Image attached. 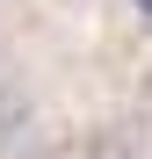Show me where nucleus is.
<instances>
[{
    "instance_id": "nucleus-1",
    "label": "nucleus",
    "mask_w": 152,
    "mask_h": 159,
    "mask_svg": "<svg viewBox=\"0 0 152 159\" xmlns=\"http://www.w3.org/2000/svg\"><path fill=\"white\" fill-rule=\"evenodd\" d=\"M36 152V87L0 80V159H29Z\"/></svg>"
},
{
    "instance_id": "nucleus-2",
    "label": "nucleus",
    "mask_w": 152,
    "mask_h": 159,
    "mask_svg": "<svg viewBox=\"0 0 152 159\" xmlns=\"http://www.w3.org/2000/svg\"><path fill=\"white\" fill-rule=\"evenodd\" d=\"M29 159H152L145 130H87L80 145H36Z\"/></svg>"
},
{
    "instance_id": "nucleus-3",
    "label": "nucleus",
    "mask_w": 152,
    "mask_h": 159,
    "mask_svg": "<svg viewBox=\"0 0 152 159\" xmlns=\"http://www.w3.org/2000/svg\"><path fill=\"white\" fill-rule=\"evenodd\" d=\"M131 15H138V22H152V0H131Z\"/></svg>"
}]
</instances>
